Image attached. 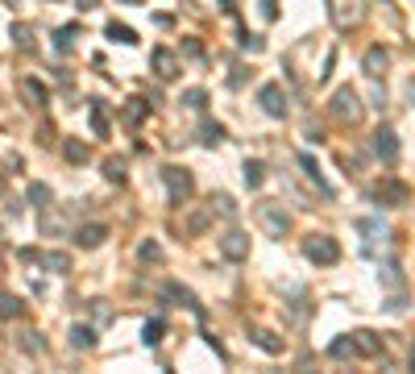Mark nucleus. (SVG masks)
<instances>
[{
	"instance_id": "f257e3e1",
	"label": "nucleus",
	"mask_w": 415,
	"mask_h": 374,
	"mask_svg": "<svg viewBox=\"0 0 415 374\" xmlns=\"http://www.w3.org/2000/svg\"><path fill=\"white\" fill-rule=\"evenodd\" d=\"M362 96L353 92V87H337L333 92V100H328V117L333 121H341V125H362Z\"/></svg>"
},
{
	"instance_id": "f03ea898",
	"label": "nucleus",
	"mask_w": 415,
	"mask_h": 374,
	"mask_svg": "<svg viewBox=\"0 0 415 374\" xmlns=\"http://www.w3.org/2000/svg\"><path fill=\"white\" fill-rule=\"evenodd\" d=\"M254 216H258L262 233H270V237H287V233H291V212H287L283 204H274V200H262V204L254 208Z\"/></svg>"
},
{
	"instance_id": "7ed1b4c3",
	"label": "nucleus",
	"mask_w": 415,
	"mask_h": 374,
	"mask_svg": "<svg viewBox=\"0 0 415 374\" xmlns=\"http://www.w3.org/2000/svg\"><path fill=\"white\" fill-rule=\"evenodd\" d=\"M162 179H166V196H170L175 208H183L195 196V179H191L187 167H162Z\"/></svg>"
},
{
	"instance_id": "20e7f679",
	"label": "nucleus",
	"mask_w": 415,
	"mask_h": 374,
	"mask_svg": "<svg viewBox=\"0 0 415 374\" xmlns=\"http://www.w3.org/2000/svg\"><path fill=\"white\" fill-rule=\"evenodd\" d=\"M303 254H308V262H316V266L341 262V246H337V237H328V233H312V237L303 241Z\"/></svg>"
},
{
	"instance_id": "39448f33",
	"label": "nucleus",
	"mask_w": 415,
	"mask_h": 374,
	"mask_svg": "<svg viewBox=\"0 0 415 374\" xmlns=\"http://www.w3.org/2000/svg\"><path fill=\"white\" fill-rule=\"evenodd\" d=\"M328 12H333V25H337V29H353V25H362L366 4H362V0H333Z\"/></svg>"
},
{
	"instance_id": "423d86ee",
	"label": "nucleus",
	"mask_w": 415,
	"mask_h": 374,
	"mask_svg": "<svg viewBox=\"0 0 415 374\" xmlns=\"http://www.w3.org/2000/svg\"><path fill=\"white\" fill-rule=\"evenodd\" d=\"M258 104H262L266 117L283 121V117H287V92H283V83H266V87L258 92Z\"/></svg>"
},
{
	"instance_id": "0eeeda50",
	"label": "nucleus",
	"mask_w": 415,
	"mask_h": 374,
	"mask_svg": "<svg viewBox=\"0 0 415 374\" xmlns=\"http://www.w3.org/2000/svg\"><path fill=\"white\" fill-rule=\"evenodd\" d=\"M374 200H378V204H387V208H403V204L412 200V187H407V183H399V179H382V183L374 187Z\"/></svg>"
},
{
	"instance_id": "6e6552de",
	"label": "nucleus",
	"mask_w": 415,
	"mask_h": 374,
	"mask_svg": "<svg viewBox=\"0 0 415 374\" xmlns=\"http://www.w3.org/2000/svg\"><path fill=\"white\" fill-rule=\"evenodd\" d=\"M220 258H229V262H245V258H249V233L229 229V233L220 237Z\"/></svg>"
},
{
	"instance_id": "1a4fd4ad",
	"label": "nucleus",
	"mask_w": 415,
	"mask_h": 374,
	"mask_svg": "<svg viewBox=\"0 0 415 374\" xmlns=\"http://www.w3.org/2000/svg\"><path fill=\"white\" fill-rule=\"evenodd\" d=\"M374 154H378L382 162H395V158H399V137H395L391 125H378V129H374Z\"/></svg>"
},
{
	"instance_id": "9d476101",
	"label": "nucleus",
	"mask_w": 415,
	"mask_h": 374,
	"mask_svg": "<svg viewBox=\"0 0 415 374\" xmlns=\"http://www.w3.org/2000/svg\"><path fill=\"white\" fill-rule=\"evenodd\" d=\"M362 67H366V75H370V79H382V75H387V67H391V50L370 46V50H366V58H362Z\"/></svg>"
},
{
	"instance_id": "9b49d317",
	"label": "nucleus",
	"mask_w": 415,
	"mask_h": 374,
	"mask_svg": "<svg viewBox=\"0 0 415 374\" xmlns=\"http://www.w3.org/2000/svg\"><path fill=\"white\" fill-rule=\"evenodd\" d=\"M166 300H175V304H179V308H187V312H204L200 296H195L191 287H183V283H166Z\"/></svg>"
},
{
	"instance_id": "f8f14e48",
	"label": "nucleus",
	"mask_w": 415,
	"mask_h": 374,
	"mask_svg": "<svg viewBox=\"0 0 415 374\" xmlns=\"http://www.w3.org/2000/svg\"><path fill=\"white\" fill-rule=\"evenodd\" d=\"M154 75H158V79H175V75H179V58H175V50H166V46L154 50Z\"/></svg>"
},
{
	"instance_id": "ddd939ff",
	"label": "nucleus",
	"mask_w": 415,
	"mask_h": 374,
	"mask_svg": "<svg viewBox=\"0 0 415 374\" xmlns=\"http://www.w3.org/2000/svg\"><path fill=\"white\" fill-rule=\"evenodd\" d=\"M104 237H108V229H104V225H83V229L75 233V246L96 250V246H104Z\"/></svg>"
},
{
	"instance_id": "4468645a",
	"label": "nucleus",
	"mask_w": 415,
	"mask_h": 374,
	"mask_svg": "<svg viewBox=\"0 0 415 374\" xmlns=\"http://www.w3.org/2000/svg\"><path fill=\"white\" fill-rule=\"evenodd\" d=\"M62 154H67V162H75V167H83V162L91 158L87 142H79V137H67V142H62Z\"/></svg>"
},
{
	"instance_id": "2eb2a0df",
	"label": "nucleus",
	"mask_w": 415,
	"mask_h": 374,
	"mask_svg": "<svg viewBox=\"0 0 415 374\" xmlns=\"http://www.w3.org/2000/svg\"><path fill=\"white\" fill-rule=\"evenodd\" d=\"M21 92L29 96V104H33V108H42V104H50V92H46V87H42L37 79H21Z\"/></svg>"
},
{
	"instance_id": "dca6fc26",
	"label": "nucleus",
	"mask_w": 415,
	"mask_h": 374,
	"mask_svg": "<svg viewBox=\"0 0 415 374\" xmlns=\"http://www.w3.org/2000/svg\"><path fill=\"white\" fill-rule=\"evenodd\" d=\"M299 167L308 171V179H312V183H316V187H320L324 196H333V187L324 183V175H320V167H316V158H312V154H299Z\"/></svg>"
},
{
	"instance_id": "f3484780",
	"label": "nucleus",
	"mask_w": 415,
	"mask_h": 374,
	"mask_svg": "<svg viewBox=\"0 0 415 374\" xmlns=\"http://www.w3.org/2000/svg\"><path fill=\"white\" fill-rule=\"evenodd\" d=\"M212 216H216V212H212V204H208V208H200V212H191V216H187V233H191V237H200V233L212 225Z\"/></svg>"
},
{
	"instance_id": "a211bd4d",
	"label": "nucleus",
	"mask_w": 415,
	"mask_h": 374,
	"mask_svg": "<svg viewBox=\"0 0 415 374\" xmlns=\"http://www.w3.org/2000/svg\"><path fill=\"white\" fill-rule=\"evenodd\" d=\"M42 262H46V271H54V275H71V254H62V250L42 254Z\"/></svg>"
},
{
	"instance_id": "6ab92c4d",
	"label": "nucleus",
	"mask_w": 415,
	"mask_h": 374,
	"mask_svg": "<svg viewBox=\"0 0 415 374\" xmlns=\"http://www.w3.org/2000/svg\"><path fill=\"white\" fill-rule=\"evenodd\" d=\"M353 341H357V354H366V358H378V354H382V341H378L374 333H366V329L353 333Z\"/></svg>"
},
{
	"instance_id": "aec40b11",
	"label": "nucleus",
	"mask_w": 415,
	"mask_h": 374,
	"mask_svg": "<svg viewBox=\"0 0 415 374\" xmlns=\"http://www.w3.org/2000/svg\"><path fill=\"white\" fill-rule=\"evenodd\" d=\"M254 341H258L266 354H283V337H279V333H270V329H254Z\"/></svg>"
},
{
	"instance_id": "412c9836",
	"label": "nucleus",
	"mask_w": 415,
	"mask_h": 374,
	"mask_svg": "<svg viewBox=\"0 0 415 374\" xmlns=\"http://www.w3.org/2000/svg\"><path fill=\"white\" fill-rule=\"evenodd\" d=\"M25 312V304L17 300V296H8V291H0V321H17Z\"/></svg>"
},
{
	"instance_id": "4be33fe9",
	"label": "nucleus",
	"mask_w": 415,
	"mask_h": 374,
	"mask_svg": "<svg viewBox=\"0 0 415 374\" xmlns=\"http://www.w3.org/2000/svg\"><path fill=\"white\" fill-rule=\"evenodd\" d=\"M91 346H96V333L87 325H75L71 329V350H91Z\"/></svg>"
},
{
	"instance_id": "5701e85b",
	"label": "nucleus",
	"mask_w": 415,
	"mask_h": 374,
	"mask_svg": "<svg viewBox=\"0 0 415 374\" xmlns=\"http://www.w3.org/2000/svg\"><path fill=\"white\" fill-rule=\"evenodd\" d=\"M104 33H108L112 42H121V46H133V42H137V33H133L129 25H116V21H108V29H104Z\"/></svg>"
},
{
	"instance_id": "b1692460",
	"label": "nucleus",
	"mask_w": 415,
	"mask_h": 374,
	"mask_svg": "<svg viewBox=\"0 0 415 374\" xmlns=\"http://www.w3.org/2000/svg\"><path fill=\"white\" fill-rule=\"evenodd\" d=\"M50 200H54V196H50L46 183H29V204H33V208H50Z\"/></svg>"
},
{
	"instance_id": "393cba45",
	"label": "nucleus",
	"mask_w": 415,
	"mask_h": 374,
	"mask_svg": "<svg viewBox=\"0 0 415 374\" xmlns=\"http://www.w3.org/2000/svg\"><path fill=\"white\" fill-rule=\"evenodd\" d=\"M162 337H166V325H162V321H145V329H141V341H145V346H158Z\"/></svg>"
},
{
	"instance_id": "a878e982",
	"label": "nucleus",
	"mask_w": 415,
	"mask_h": 374,
	"mask_svg": "<svg viewBox=\"0 0 415 374\" xmlns=\"http://www.w3.org/2000/svg\"><path fill=\"white\" fill-rule=\"evenodd\" d=\"M328 354H333V358H353V354H357V341H353V337H337V341L328 346Z\"/></svg>"
},
{
	"instance_id": "bb28decb",
	"label": "nucleus",
	"mask_w": 415,
	"mask_h": 374,
	"mask_svg": "<svg viewBox=\"0 0 415 374\" xmlns=\"http://www.w3.org/2000/svg\"><path fill=\"white\" fill-rule=\"evenodd\" d=\"M204 146H220L224 142V125H216V121H204Z\"/></svg>"
},
{
	"instance_id": "cd10ccee",
	"label": "nucleus",
	"mask_w": 415,
	"mask_h": 374,
	"mask_svg": "<svg viewBox=\"0 0 415 374\" xmlns=\"http://www.w3.org/2000/svg\"><path fill=\"white\" fill-rule=\"evenodd\" d=\"M104 179L108 183H125V158H108L104 162Z\"/></svg>"
},
{
	"instance_id": "c85d7f7f",
	"label": "nucleus",
	"mask_w": 415,
	"mask_h": 374,
	"mask_svg": "<svg viewBox=\"0 0 415 374\" xmlns=\"http://www.w3.org/2000/svg\"><path fill=\"white\" fill-rule=\"evenodd\" d=\"M245 183H249V187H262V183H266V167H262L258 158L245 162Z\"/></svg>"
},
{
	"instance_id": "c756f323",
	"label": "nucleus",
	"mask_w": 415,
	"mask_h": 374,
	"mask_svg": "<svg viewBox=\"0 0 415 374\" xmlns=\"http://www.w3.org/2000/svg\"><path fill=\"white\" fill-rule=\"evenodd\" d=\"M183 104H187V108H204V104H208V92H204V87H187V92H183Z\"/></svg>"
},
{
	"instance_id": "7c9ffc66",
	"label": "nucleus",
	"mask_w": 415,
	"mask_h": 374,
	"mask_svg": "<svg viewBox=\"0 0 415 374\" xmlns=\"http://www.w3.org/2000/svg\"><path fill=\"white\" fill-rule=\"evenodd\" d=\"M91 129H96V133H100V137H104V133H108V117H104V104H100V100H96V104H91Z\"/></svg>"
},
{
	"instance_id": "2f4dec72",
	"label": "nucleus",
	"mask_w": 415,
	"mask_h": 374,
	"mask_svg": "<svg viewBox=\"0 0 415 374\" xmlns=\"http://www.w3.org/2000/svg\"><path fill=\"white\" fill-rule=\"evenodd\" d=\"M141 117H145V100H129V104H125V121H129V125H137Z\"/></svg>"
},
{
	"instance_id": "473e14b6",
	"label": "nucleus",
	"mask_w": 415,
	"mask_h": 374,
	"mask_svg": "<svg viewBox=\"0 0 415 374\" xmlns=\"http://www.w3.org/2000/svg\"><path fill=\"white\" fill-rule=\"evenodd\" d=\"M75 33H79L75 25H62V29L54 33V42H58V50H71V42H75Z\"/></svg>"
},
{
	"instance_id": "72a5a7b5",
	"label": "nucleus",
	"mask_w": 415,
	"mask_h": 374,
	"mask_svg": "<svg viewBox=\"0 0 415 374\" xmlns=\"http://www.w3.org/2000/svg\"><path fill=\"white\" fill-rule=\"evenodd\" d=\"M137 254H141L145 262H162V246H158V241H141V250H137Z\"/></svg>"
},
{
	"instance_id": "f704fd0d",
	"label": "nucleus",
	"mask_w": 415,
	"mask_h": 374,
	"mask_svg": "<svg viewBox=\"0 0 415 374\" xmlns=\"http://www.w3.org/2000/svg\"><path fill=\"white\" fill-rule=\"evenodd\" d=\"M12 37L21 50H33V37H29V25H12Z\"/></svg>"
},
{
	"instance_id": "c9c22d12",
	"label": "nucleus",
	"mask_w": 415,
	"mask_h": 374,
	"mask_svg": "<svg viewBox=\"0 0 415 374\" xmlns=\"http://www.w3.org/2000/svg\"><path fill=\"white\" fill-rule=\"evenodd\" d=\"M212 212H220V216H233L237 208H233V200H229V196H212Z\"/></svg>"
},
{
	"instance_id": "e433bc0d",
	"label": "nucleus",
	"mask_w": 415,
	"mask_h": 374,
	"mask_svg": "<svg viewBox=\"0 0 415 374\" xmlns=\"http://www.w3.org/2000/svg\"><path fill=\"white\" fill-rule=\"evenodd\" d=\"M183 54H187V58H204V46H200L195 37H187V42H183Z\"/></svg>"
},
{
	"instance_id": "4c0bfd02",
	"label": "nucleus",
	"mask_w": 415,
	"mask_h": 374,
	"mask_svg": "<svg viewBox=\"0 0 415 374\" xmlns=\"http://www.w3.org/2000/svg\"><path fill=\"white\" fill-rule=\"evenodd\" d=\"M37 337H42V333H25V341H21V346H25L29 354H42V341H37Z\"/></svg>"
},
{
	"instance_id": "58836bf2",
	"label": "nucleus",
	"mask_w": 415,
	"mask_h": 374,
	"mask_svg": "<svg viewBox=\"0 0 415 374\" xmlns=\"http://www.w3.org/2000/svg\"><path fill=\"white\" fill-rule=\"evenodd\" d=\"M91 312H96V321H108L112 312H108V304L104 300H91Z\"/></svg>"
},
{
	"instance_id": "ea45409f",
	"label": "nucleus",
	"mask_w": 415,
	"mask_h": 374,
	"mask_svg": "<svg viewBox=\"0 0 415 374\" xmlns=\"http://www.w3.org/2000/svg\"><path fill=\"white\" fill-rule=\"evenodd\" d=\"M75 4H79V8H96L100 0H75Z\"/></svg>"
},
{
	"instance_id": "a19ab883",
	"label": "nucleus",
	"mask_w": 415,
	"mask_h": 374,
	"mask_svg": "<svg viewBox=\"0 0 415 374\" xmlns=\"http://www.w3.org/2000/svg\"><path fill=\"white\" fill-rule=\"evenodd\" d=\"M121 4H141V0H121Z\"/></svg>"
},
{
	"instance_id": "79ce46f5",
	"label": "nucleus",
	"mask_w": 415,
	"mask_h": 374,
	"mask_svg": "<svg viewBox=\"0 0 415 374\" xmlns=\"http://www.w3.org/2000/svg\"><path fill=\"white\" fill-rule=\"evenodd\" d=\"M8 4H12V8H17V4H21V0H8Z\"/></svg>"
},
{
	"instance_id": "37998d69",
	"label": "nucleus",
	"mask_w": 415,
	"mask_h": 374,
	"mask_svg": "<svg viewBox=\"0 0 415 374\" xmlns=\"http://www.w3.org/2000/svg\"><path fill=\"white\" fill-rule=\"evenodd\" d=\"M412 366H415V350H412Z\"/></svg>"
}]
</instances>
